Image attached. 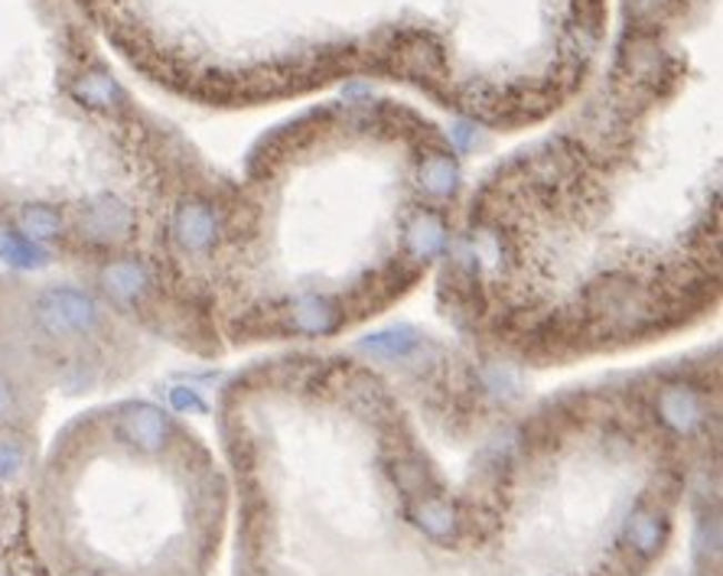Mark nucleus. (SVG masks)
Masks as SVG:
<instances>
[{
	"label": "nucleus",
	"instance_id": "20e7f679",
	"mask_svg": "<svg viewBox=\"0 0 723 576\" xmlns=\"http://www.w3.org/2000/svg\"><path fill=\"white\" fill-rule=\"evenodd\" d=\"M13 232H20L23 239L37 241V244H47V241H59L69 229V219L59 205H49V202H23L17 205L13 212Z\"/></svg>",
	"mask_w": 723,
	"mask_h": 576
},
{
	"label": "nucleus",
	"instance_id": "0eeeda50",
	"mask_svg": "<svg viewBox=\"0 0 723 576\" xmlns=\"http://www.w3.org/2000/svg\"><path fill=\"white\" fill-rule=\"evenodd\" d=\"M0 261L10 267H20V271H37V267L49 264V254L43 251V244L7 229V232H0Z\"/></svg>",
	"mask_w": 723,
	"mask_h": 576
},
{
	"label": "nucleus",
	"instance_id": "f257e3e1",
	"mask_svg": "<svg viewBox=\"0 0 723 576\" xmlns=\"http://www.w3.org/2000/svg\"><path fill=\"white\" fill-rule=\"evenodd\" d=\"M30 320L49 342H89L104 326V310L89 290L56 284V287L37 290L30 303Z\"/></svg>",
	"mask_w": 723,
	"mask_h": 576
},
{
	"label": "nucleus",
	"instance_id": "f03ea898",
	"mask_svg": "<svg viewBox=\"0 0 723 576\" xmlns=\"http://www.w3.org/2000/svg\"><path fill=\"white\" fill-rule=\"evenodd\" d=\"M76 232L92 244H121L134 232V212L118 195L101 192L79 205Z\"/></svg>",
	"mask_w": 723,
	"mask_h": 576
},
{
	"label": "nucleus",
	"instance_id": "39448f33",
	"mask_svg": "<svg viewBox=\"0 0 723 576\" xmlns=\"http://www.w3.org/2000/svg\"><path fill=\"white\" fill-rule=\"evenodd\" d=\"M69 92L89 111H118L124 104L121 85L111 75H104V72H82V75H76L72 85H69Z\"/></svg>",
	"mask_w": 723,
	"mask_h": 576
},
{
	"label": "nucleus",
	"instance_id": "1a4fd4ad",
	"mask_svg": "<svg viewBox=\"0 0 723 576\" xmlns=\"http://www.w3.org/2000/svg\"><path fill=\"white\" fill-rule=\"evenodd\" d=\"M17 407H20V391H17V384L0 372V421L13 417Z\"/></svg>",
	"mask_w": 723,
	"mask_h": 576
},
{
	"label": "nucleus",
	"instance_id": "6e6552de",
	"mask_svg": "<svg viewBox=\"0 0 723 576\" xmlns=\"http://www.w3.org/2000/svg\"><path fill=\"white\" fill-rule=\"evenodd\" d=\"M30 466V449L17 436H0V482H17Z\"/></svg>",
	"mask_w": 723,
	"mask_h": 576
},
{
	"label": "nucleus",
	"instance_id": "423d86ee",
	"mask_svg": "<svg viewBox=\"0 0 723 576\" xmlns=\"http://www.w3.org/2000/svg\"><path fill=\"white\" fill-rule=\"evenodd\" d=\"M623 537H626V544L635 554L652 557V554H659L662 544H665V518H662L659 512H652V508H635V512L629 515Z\"/></svg>",
	"mask_w": 723,
	"mask_h": 576
},
{
	"label": "nucleus",
	"instance_id": "7ed1b4c3",
	"mask_svg": "<svg viewBox=\"0 0 723 576\" xmlns=\"http://www.w3.org/2000/svg\"><path fill=\"white\" fill-rule=\"evenodd\" d=\"M118 433L141 453H163L170 443V417L153 404H128L118 417Z\"/></svg>",
	"mask_w": 723,
	"mask_h": 576
}]
</instances>
